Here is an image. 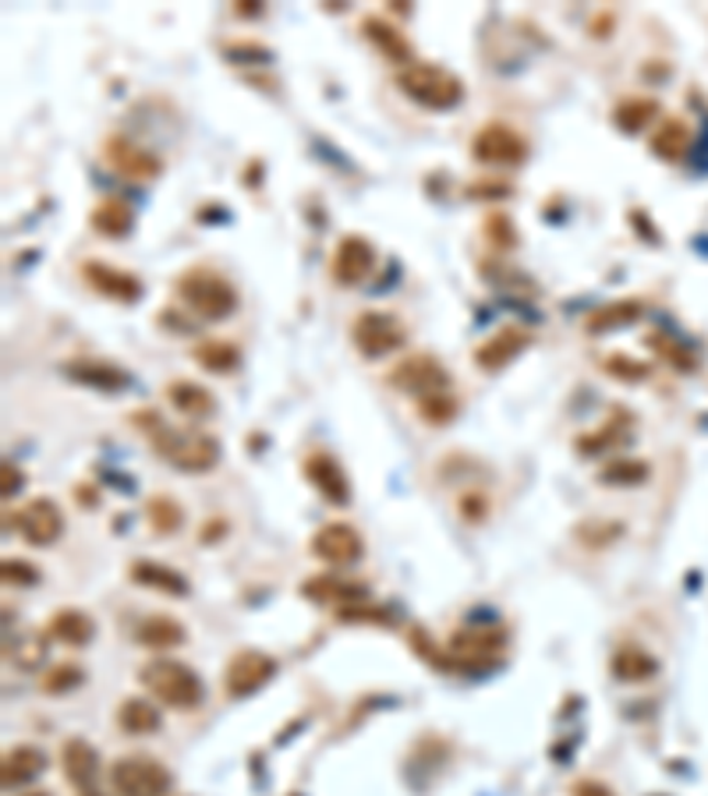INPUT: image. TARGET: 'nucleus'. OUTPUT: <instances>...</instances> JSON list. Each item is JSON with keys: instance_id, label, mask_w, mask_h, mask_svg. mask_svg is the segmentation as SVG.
Segmentation results:
<instances>
[{"instance_id": "f257e3e1", "label": "nucleus", "mask_w": 708, "mask_h": 796, "mask_svg": "<svg viewBox=\"0 0 708 796\" xmlns=\"http://www.w3.org/2000/svg\"><path fill=\"white\" fill-rule=\"evenodd\" d=\"M132 422L138 425V432L152 442V450L178 471L198 474L220 461V442L209 432H198V428H171L157 411H138Z\"/></svg>"}, {"instance_id": "f03ea898", "label": "nucleus", "mask_w": 708, "mask_h": 796, "mask_svg": "<svg viewBox=\"0 0 708 796\" xmlns=\"http://www.w3.org/2000/svg\"><path fill=\"white\" fill-rule=\"evenodd\" d=\"M174 295L189 304L198 319H206V323H224V319H230L238 309L235 284H230L224 273L206 269V266L181 273L174 280Z\"/></svg>"}, {"instance_id": "7ed1b4c3", "label": "nucleus", "mask_w": 708, "mask_h": 796, "mask_svg": "<svg viewBox=\"0 0 708 796\" xmlns=\"http://www.w3.org/2000/svg\"><path fill=\"white\" fill-rule=\"evenodd\" d=\"M397 89L408 100L422 103L425 111H454L465 100V82L454 71H446L439 65H425V60H414V65L400 68Z\"/></svg>"}, {"instance_id": "20e7f679", "label": "nucleus", "mask_w": 708, "mask_h": 796, "mask_svg": "<svg viewBox=\"0 0 708 796\" xmlns=\"http://www.w3.org/2000/svg\"><path fill=\"white\" fill-rule=\"evenodd\" d=\"M142 687L157 697L167 708L178 712H192L203 701V680L192 666L178 662V658H152V662L142 666Z\"/></svg>"}, {"instance_id": "39448f33", "label": "nucleus", "mask_w": 708, "mask_h": 796, "mask_svg": "<svg viewBox=\"0 0 708 796\" xmlns=\"http://www.w3.org/2000/svg\"><path fill=\"white\" fill-rule=\"evenodd\" d=\"M506 648V634L496 623H475V626H460L446 645L450 655V666H465V669H489L500 662V655Z\"/></svg>"}, {"instance_id": "423d86ee", "label": "nucleus", "mask_w": 708, "mask_h": 796, "mask_svg": "<svg viewBox=\"0 0 708 796\" xmlns=\"http://www.w3.org/2000/svg\"><path fill=\"white\" fill-rule=\"evenodd\" d=\"M111 783L117 796H167L174 786V775L167 772V764L146 754L117 758L111 769Z\"/></svg>"}, {"instance_id": "0eeeda50", "label": "nucleus", "mask_w": 708, "mask_h": 796, "mask_svg": "<svg viewBox=\"0 0 708 796\" xmlns=\"http://www.w3.org/2000/svg\"><path fill=\"white\" fill-rule=\"evenodd\" d=\"M351 341H354V347H358L365 358H382V355H390V350L408 344V326L400 323L393 312L365 309V312L354 315Z\"/></svg>"}, {"instance_id": "6e6552de", "label": "nucleus", "mask_w": 708, "mask_h": 796, "mask_svg": "<svg viewBox=\"0 0 708 796\" xmlns=\"http://www.w3.org/2000/svg\"><path fill=\"white\" fill-rule=\"evenodd\" d=\"M471 157L486 166H521L528 160V139L503 120H489L475 131Z\"/></svg>"}, {"instance_id": "1a4fd4ad", "label": "nucleus", "mask_w": 708, "mask_h": 796, "mask_svg": "<svg viewBox=\"0 0 708 796\" xmlns=\"http://www.w3.org/2000/svg\"><path fill=\"white\" fill-rule=\"evenodd\" d=\"M273 677H276V658L259 648H244L227 662L224 687L230 697H249L255 691H263Z\"/></svg>"}, {"instance_id": "9d476101", "label": "nucleus", "mask_w": 708, "mask_h": 796, "mask_svg": "<svg viewBox=\"0 0 708 796\" xmlns=\"http://www.w3.org/2000/svg\"><path fill=\"white\" fill-rule=\"evenodd\" d=\"M390 382L397 390L414 393V396H429V393H443L450 387V376H446L443 361L433 355H411L400 365L390 369Z\"/></svg>"}, {"instance_id": "9b49d317", "label": "nucleus", "mask_w": 708, "mask_h": 796, "mask_svg": "<svg viewBox=\"0 0 708 796\" xmlns=\"http://www.w3.org/2000/svg\"><path fill=\"white\" fill-rule=\"evenodd\" d=\"M103 157L117 174H125L132 181L160 177V171H163V160L157 157V152H149L146 146L125 139V135H111V139L103 142Z\"/></svg>"}, {"instance_id": "f8f14e48", "label": "nucleus", "mask_w": 708, "mask_h": 796, "mask_svg": "<svg viewBox=\"0 0 708 796\" xmlns=\"http://www.w3.org/2000/svg\"><path fill=\"white\" fill-rule=\"evenodd\" d=\"M14 528L22 531V539L28 545H54L60 534H65V514H60V507L54 499H33L28 507L19 514V520H14Z\"/></svg>"}, {"instance_id": "ddd939ff", "label": "nucleus", "mask_w": 708, "mask_h": 796, "mask_svg": "<svg viewBox=\"0 0 708 796\" xmlns=\"http://www.w3.org/2000/svg\"><path fill=\"white\" fill-rule=\"evenodd\" d=\"M330 269H333L336 284H344V287L362 284L368 273L376 269V249L362 234H347V238H341V244H336Z\"/></svg>"}, {"instance_id": "4468645a", "label": "nucleus", "mask_w": 708, "mask_h": 796, "mask_svg": "<svg viewBox=\"0 0 708 796\" xmlns=\"http://www.w3.org/2000/svg\"><path fill=\"white\" fill-rule=\"evenodd\" d=\"M362 534L354 531L351 524H341V520H333V524L319 528L316 539H312V553L322 559V563H333V566H351L362 559Z\"/></svg>"}, {"instance_id": "2eb2a0df", "label": "nucleus", "mask_w": 708, "mask_h": 796, "mask_svg": "<svg viewBox=\"0 0 708 796\" xmlns=\"http://www.w3.org/2000/svg\"><path fill=\"white\" fill-rule=\"evenodd\" d=\"M82 280L96 290V295L111 298V301L135 304L138 298H142V280H138L135 273L106 266V263H82Z\"/></svg>"}, {"instance_id": "dca6fc26", "label": "nucleus", "mask_w": 708, "mask_h": 796, "mask_svg": "<svg viewBox=\"0 0 708 796\" xmlns=\"http://www.w3.org/2000/svg\"><path fill=\"white\" fill-rule=\"evenodd\" d=\"M528 344H532L528 330H521V326H503V330L492 333L486 344H479V350H475V365H479L482 372H500V369H506V365H511Z\"/></svg>"}, {"instance_id": "f3484780", "label": "nucleus", "mask_w": 708, "mask_h": 796, "mask_svg": "<svg viewBox=\"0 0 708 796\" xmlns=\"http://www.w3.org/2000/svg\"><path fill=\"white\" fill-rule=\"evenodd\" d=\"M305 478L316 485V493L327 503H336V507L351 503V482H347L344 468L336 464L330 453H309V457H305Z\"/></svg>"}, {"instance_id": "a211bd4d", "label": "nucleus", "mask_w": 708, "mask_h": 796, "mask_svg": "<svg viewBox=\"0 0 708 796\" xmlns=\"http://www.w3.org/2000/svg\"><path fill=\"white\" fill-rule=\"evenodd\" d=\"M362 33H365V39L373 43V47L387 57V60H393V65H400V68H408V65H414V47H411V39L400 33V28L393 25V22H387L382 19V14H365L362 19Z\"/></svg>"}, {"instance_id": "6ab92c4d", "label": "nucleus", "mask_w": 708, "mask_h": 796, "mask_svg": "<svg viewBox=\"0 0 708 796\" xmlns=\"http://www.w3.org/2000/svg\"><path fill=\"white\" fill-rule=\"evenodd\" d=\"M65 376L82 382L89 390H100V393H121L132 387V376L121 369V365H111V361H96V358H75L65 365Z\"/></svg>"}, {"instance_id": "aec40b11", "label": "nucleus", "mask_w": 708, "mask_h": 796, "mask_svg": "<svg viewBox=\"0 0 708 796\" xmlns=\"http://www.w3.org/2000/svg\"><path fill=\"white\" fill-rule=\"evenodd\" d=\"M60 764H65V775L71 786H79V793H89L92 783H96V772H100V754L92 750L89 740L82 737H71L65 747H60Z\"/></svg>"}, {"instance_id": "412c9836", "label": "nucleus", "mask_w": 708, "mask_h": 796, "mask_svg": "<svg viewBox=\"0 0 708 796\" xmlns=\"http://www.w3.org/2000/svg\"><path fill=\"white\" fill-rule=\"evenodd\" d=\"M89 223H92V231L103 234V238H125L132 234V227H135V212L132 206L125 203V198H100L96 206H92L89 212Z\"/></svg>"}, {"instance_id": "4be33fe9", "label": "nucleus", "mask_w": 708, "mask_h": 796, "mask_svg": "<svg viewBox=\"0 0 708 796\" xmlns=\"http://www.w3.org/2000/svg\"><path fill=\"white\" fill-rule=\"evenodd\" d=\"M46 631H50V637L60 641V645L82 648L92 641V634H96V623H92V616L82 609H60L50 616V623H46Z\"/></svg>"}, {"instance_id": "5701e85b", "label": "nucleus", "mask_w": 708, "mask_h": 796, "mask_svg": "<svg viewBox=\"0 0 708 796\" xmlns=\"http://www.w3.org/2000/svg\"><path fill=\"white\" fill-rule=\"evenodd\" d=\"M167 401H171L184 418H209L213 411H217L213 393L192 379H174L171 387H167Z\"/></svg>"}, {"instance_id": "b1692460", "label": "nucleus", "mask_w": 708, "mask_h": 796, "mask_svg": "<svg viewBox=\"0 0 708 796\" xmlns=\"http://www.w3.org/2000/svg\"><path fill=\"white\" fill-rule=\"evenodd\" d=\"M609 669H613V677H617L620 683H644V680H652L659 672V662L638 645H620L617 651H613Z\"/></svg>"}, {"instance_id": "393cba45", "label": "nucleus", "mask_w": 708, "mask_h": 796, "mask_svg": "<svg viewBox=\"0 0 708 796\" xmlns=\"http://www.w3.org/2000/svg\"><path fill=\"white\" fill-rule=\"evenodd\" d=\"M305 599H312V602H365V588L362 585H354V580H344V577H333V574H319L312 580H305Z\"/></svg>"}, {"instance_id": "a878e982", "label": "nucleus", "mask_w": 708, "mask_h": 796, "mask_svg": "<svg viewBox=\"0 0 708 796\" xmlns=\"http://www.w3.org/2000/svg\"><path fill=\"white\" fill-rule=\"evenodd\" d=\"M46 769V754L39 747H14L4 754V789H14V786H25L33 783V778Z\"/></svg>"}, {"instance_id": "bb28decb", "label": "nucleus", "mask_w": 708, "mask_h": 796, "mask_svg": "<svg viewBox=\"0 0 708 796\" xmlns=\"http://www.w3.org/2000/svg\"><path fill=\"white\" fill-rule=\"evenodd\" d=\"M128 574H132L135 585H142V588H157L163 595H189V580H184L178 570H171V566H163V563L138 559V563H132Z\"/></svg>"}, {"instance_id": "cd10ccee", "label": "nucleus", "mask_w": 708, "mask_h": 796, "mask_svg": "<svg viewBox=\"0 0 708 796\" xmlns=\"http://www.w3.org/2000/svg\"><path fill=\"white\" fill-rule=\"evenodd\" d=\"M138 641H142V645L152 648V651L178 648V645H184V626L174 616H163V612H157V616H146L142 623H138Z\"/></svg>"}, {"instance_id": "c85d7f7f", "label": "nucleus", "mask_w": 708, "mask_h": 796, "mask_svg": "<svg viewBox=\"0 0 708 796\" xmlns=\"http://www.w3.org/2000/svg\"><path fill=\"white\" fill-rule=\"evenodd\" d=\"M635 319H641V301L620 298V301L603 304V309L589 312V319H584V330L598 336V333H609V330H620L627 323H635Z\"/></svg>"}, {"instance_id": "c756f323", "label": "nucleus", "mask_w": 708, "mask_h": 796, "mask_svg": "<svg viewBox=\"0 0 708 796\" xmlns=\"http://www.w3.org/2000/svg\"><path fill=\"white\" fill-rule=\"evenodd\" d=\"M117 726L132 732V737H146V732L160 729V712L157 704H149L146 697H128L117 704Z\"/></svg>"}, {"instance_id": "7c9ffc66", "label": "nucleus", "mask_w": 708, "mask_h": 796, "mask_svg": "<svg viewBox=\"0 0 708 796\" xmlns=\"http://www.w3.org/2000/svg\"><path fill=\"white\" fill-rule=\"evenodd\" d=\"M687 149H690V128L681 117H666L663 125H659V131L652 135V152L659 160L676 163Z\"/></svg>"}, {"instance_id": "2f4dec72", "label": "nucleus", "mask_w": 708, "mask_h": 796, "mask_svg": "<svg viewBox=\"0 0 708 796\" xmlns=\"http://www.w3.org/2000/svg\"><path fill=\"white\" fill-rule=\"evenodd\" d=\"M655 117H659V103L652 96H627L617 103V111H613V120H617L620 131H627V135H638L641 128H649Z\"/></svg>"}, {"instance_id": "473e14b6", "label": "nucleus", "mask_w": 708, "mask_h": 796, "mask_svg": "<svg viewBox=\"0 0 708 796\" xmlns=\"http://www.w3.org/2000/svg\"><path fill=\"white\" fill-rule=\"evenodd\" d=\"M195 361L203 365L206 372L230 376L241 365V350L230 341H198L195 344Z\"/></svg>"}, {"instance_id": "72a5a7b5", "label": "nucleus", "mask_w": 708, "mask_h": 796, "mask_svg": "<svg viewBox=\"0 0 708 796\" xmlns=\"http://www.w3.org/2000/svg\"><path fill=\"white\" fill-rule=\"evenodd\" d=\"M644 478H649V464L630 461V457H617V461H609L603 471H598V482H603V485H617V488L641 485Z\"/></svg>"}, {"instance_id": "f704fd0d", "label": "nucleus", "mask_w": 708, "mask_h": 796, "mask_svg": "<svg viewBox=\"0 0 708 796\" xmlns=\"http://www.w3.org/2000/svg\"><path fill=\"white\" fill-rule=\"evenodd\" d=\"M414 407H419V415L429 422V425H446V422H454L457 418V411H460V404H457V396L454 393H429V396H419V401H414Z\"/></svg>"}, {"instance_id": "c9c22d12", "label": "nucleus", "mask_w": 708, "mask_h": 796, "mask_svg": "<svg viewBox=\"0 0 708 796\" xmlns=\"http://www.w3.org/2000/svg\"><path fill=\"white\" fill-rule=\"evenodd\" d=\"M486 241L492 244V249L496 252H511V249H517V227H514V220L506 217V212H489L486 217Z\"/></svg>"}, {"instance_id": "e433bc0d", "label": "nucleus", "mask_w": 708, "mask_h": 796, "mask_svg": "<svg viewBox=\"0 0 708 796\" xmlns=\"http://www.w3.org/2000/svg\"><path fill=\"white\" fill-rule=\"evenodd\" d=\"M82 677L85 672L75 666V662H60V666H54V669H46L43 672V694H65V691H75V687L82 683Z\"/></svg>"}, {"instance_id": "4c0bfd02", "label": "nucleus", "mask_w": 708, "mask_h": 796, "mask_svg": "<svg viewBox=\"0 0 708 796\" xmlns=\"http://www.w3.org/2000/svg\"><path fill=\"white\" fill-rule=\"evenodd\" d=\"M146 514H149V524H152V531H160V534H171V531H178V528H181V507H178L174 499H167V496L149 499Z\"/></svg>"}, {"instance_id": "58836bf2", "label": "nucleus", "mask_w": 708, "mask_h": 796, "mask_svg": "<svg viewBox=\"0 0 708 796\" xmlns=\"http://www.w3.org/2000/svg\"><path fill=\"white\" fill-rule=\"evenodd\" d=\"M606 372L613 379H620V382H644L652 376V365L649 361H638V358H630V355H609L606 361Z\"/></svg>"}, {"instance_id": "ea45409f", "label": "nucleus", "mask_w": 708, "mask_h": 796, "mask_svg": "<svg viewBox=\"0 0 708 796\" xmlns=\"http://www.w3.org/2000/svg\"><path fill=\"white\" fill-rule=\"evenodd\" d=\"M627 436H630V432H627V422H624V425H603V432L584 436V439L574 442V447H578V453H606V450H613V447H620V442H624Z\"/></svg>"}, {"instance_id": "a19ab883", "label": "nucleus", "mask_w": 708, "mask_h": 796, "mask_svg": "<svg viewBox=\"0 0 708 796\" xmlns=\"http://www.w3.org/2000/svg\"><path fill=\"white\" fill-rule=\"evenodd\" d=\"M43 655H46V641H43V634H28L25 641H19V645L11 648V658H14V662H19L22 669L39 666V662H43Z\"/></svg>"}, {"instance_id": "79ce46f5", "label": "nucleus", "mask_w": 708, "mask_h": 796, "mask_svg": "<svg viewBox=\"0 0 708 796\" xmlns=\"http://www.w3.org/2000/svg\"><path fill=\"white\" fill-rule=\"evenodd\" d=\"M0 577H4L8 585H36L39 580L36 566L25 563V559H4L0 563Z\"/></svg>"}, {"instance_id": "37998d69", "label": "nucleus", "mask_w": 708, "mask_h": 796, "mask_svg": "<svg viewBox=\"0 0 708 796\" xmlns=\"http://www.w3.org/2000/svg\"><path fill=\"white\" fill-rule=\"evenodd\" d=\"M649 347L659 350V355H663V358H670L673 365H681V369H687V365H690V358L684 355V350L676 347V344L670 341V336H663V333H652V336H649Z\"/></svg>"}, {"instance_id": "c03bdc74", "label": "nucleus", "mask_w": 708, "mask_h": 796, "mask_svg": "<svg viewBox=\"0 0 708 796\" xmlns=\"http://www.w3.org/2000/svg\"><path fill=\"white\" fill-rule=\"evenodd\" d=\"M0 478H4V485H0V493H4V496H14L22 488V482H25L22 471L14 468L11 461H4V468H0Z\"/></svg>"}, {"instance_id": "a18cd8bd", "label": "nucleus", "mask_w": 708, "mask_h": 796, "mask_svg": "<svg viewBox=\"0 0 708 796\" xmlns=\"http://www.w3.org/2000/svg\"><path fill=\"white\" fill-rule=\"evenodd\" d=\"M571 796H617L606 783H598V778H581V783L571 786Z\"/></svg>"}, {"instance_id": "49530a36", "label": "nucleus", "mask_w": 708, "mask_h": 796, "mask_svg": "<svg viewBox=\"0 0 708 796\" xmlns=\"http://www.w3.org/2000/svg\"><path fill=\"white\" fill-rule=\"evenodd\" d=\"M468 195H482V198H506L511 195V185H500V181H479V185H471Z\"/></svg>"}, {"instance_id": "de8ad7c7", "label": "nucleus", "mask_w": 708, "mask_h": 796, "mask_svg": "<svg viewBox=\"0 0 708 796\" xmlns=\"http://www.w3.org/2000/svg\"><path fill=\"white\" fill-rule=\"evenodd\" d=\"M28 796H50V793H28Z\"/></svg>"}]
</instances>
